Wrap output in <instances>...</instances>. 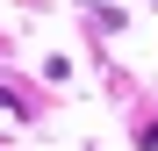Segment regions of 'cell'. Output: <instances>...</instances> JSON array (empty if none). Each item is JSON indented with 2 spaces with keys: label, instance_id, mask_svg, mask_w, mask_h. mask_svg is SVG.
Returning <instances> with one entry per match:
<instances>
[{
  "label": "cell",
  "instance_id": "6da1fadb",
  "mask_svg": "<svg viewBox=\"0 0 158 151\" xmlns=\"http://www.w3.org/2000/svg\"><path fill=\"white\" fill-rule=\"evenodd\" d=\"M0 108H15V115H22V94H7V86H0Z\"/></svg>",
  "mask_w": 158,
  "mask_h": 151
}]
</instances>
